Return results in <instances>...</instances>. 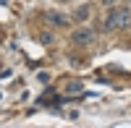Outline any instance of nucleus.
Wrapping results in <instances>:
<instances>
[{"label": "nucleus", "mask_w": 131, "mask_h": 128, "mask_svg": "<svg viewBox=\"0 0 131 128\" xmlns=\"http://www.w3.org/2000/svg\"><path fill=\"white\" fill-rule=\"evenodd\" d=\"M131 26V10L126 8H113L107 13L105 24H102V31H115V29H128Z\"/></svg>", "instance_id": "f257e3e1"}, {"label": "nucleus", "mask_w": 131, "mask_h": 128, "mask_svg": "<svg viewBox=\"0 0 131 128\" xmlns=\"http://www.w3.org/2000/svg\"><path fill=\"white\" fill-rule=\"evenodd\" d=\"M37 79H39V84H47V81H50V73H45V71H42Z\"/></svg>", "instance_id": "423d86ee"}, {"label": "nucleus", "mask_w": 131, "mask_h": 128, "mask_svg": "<svg viewBox=\"0 0 131 128\" xmlns=\"http://www.w3.org/2000/svg\"><path fill=\"white\" fill-rule=\"evenodd\" d=\"M115 3V0H102V5H113Z\"/></svg>", "instance_id": "0eeeda50"}, {"label": "nucleus", "mask_w": 131, "mask_h": 128, "mask_svg": "<svg viewBox=\"0 0 131 128\" xmlns=\"http://www.w3.org/2000/svg\"><path fill=\"white\" fill-rule=\"evenodd\" d=\"M71 39L76 42V45H89V42L94 39V34H92V31H89V29H76Z\"/></svg>", "instance_id": "f03ea898"}, {"label": "nucleus", "mask_w": 131, "mask_h": 128, "mask_svg": "<svg viewBox=\"0 0 131 128\" xmlns=\"http://www.w3.org/2000/svg\"><path fill=\"white\" fill-rule=\"evenodd\" d=\"M47 21L55 24V26H68V16L58 13V10H47Z\"/></svg>", "instance_id": "7ed1b4c3"}, {"label": "nucleus", "mask_w": 131, "mask_h": 128, "mask_svg": "<svg viewBox=\"0 0 131 128\" xmlns=\"http://www.w3.org/2000/svg\"><path fill=\"white\" fill-rule=\"evenodd\" d=\"M66 92H81V81H71L68 86H66Z\"/></svg>", "instance_id": "39448f33"}, {"label": "nucleus", "mask_w": 131, "mask_h": 128, "mask_svg": "<svg viewBox=\"0 0 131 128\" xmlns=\"http://www.w3.org/2000/svg\"><path fill=\"white\" fill-rule=\"evenodd\" d=\"M89 16H92V8L89 5H79V8L73 10V21H86Z\"/></svg>", "instance_id": "20e7f679"}]
</instances>
